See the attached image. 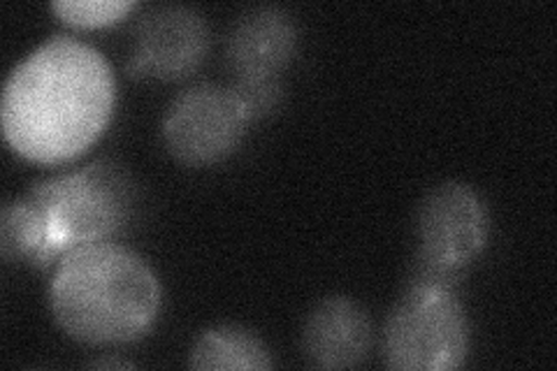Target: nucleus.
Wrapping results in <instances>:
<instances>
[{"mask_svg":"<svg viewBox=\"0 0 557 371\" xmlns=\"http://www.w3.org/2000/svg\"><path fill=\"white\" fill-rule=\"evenodd\" d=\"M491 217L479 193L462 182H442L416 211L418 251L409 276L458 286L465 270L485 249Z\"/></svg>","mask_w":557,"mask_h":371,"instance_id":"5","label":"nucleus"},{"mask_svg":"<svg viewBox=\"0 0 557 371\" xmlns=\"http://www.w3.org/2000/svg\"><path fill=\"white\" fill-rule=\"evenodd\" d=\"M383 364L405 371L458 369L469 356V321L458 286L409 276L381 334Z\"/></svg>","mask_w":557,"mask_h":371,"instance_id":"4","label":"nucleus"},{"mask_svg":"<svg viewBox=\"0 0 557 371\" xmlns=\"http://www.w3.org/2000/svg\"><path fill=\"white\" fill-rule=\"evenodd\" d=\"M190 369H272L268 344L256 332L239 325H216L198 334L188 353Z\"/></svg>","mask_w":557,"mask_h":371,"instance_id":"10","label":"nucleus"},{"mask_svg":"<svg viewBox=\"0 0 557 371\" xmlns=\"http://www.w3.org/2000/svg\"><path fill=\"white\" fill-rule=\"evenodd\" d=\"M231 86L235 88L242 102L247 104V110L253 119L272 114L284 98V88L278 79H251V82L233 79Z\"/></svg>","mask_w":557,"mask_h":371,"instance_id":"13","label":"nucleus"},{"mask_svg":"<svg viewBox=\"0 0 557 371\" xmlns=\"http://www.w3.org/2000/svg\"><path fill=\"white\" fill-rule=\"evenodd\" d=\"M49 307L70 337L114 346L147 334L161 309V286L135 251L116 242L70 249L49 281Z\"/></svg>","mask_w":557,"mask_h":371,"instance_id":"2","label":"nucleus"},{"mask_svg":"<svg viewBox=\"0 0 557 371\" xmlns=\"http://www.w3.org/2000/svg\"><path fill=\"white\" fill-rule=\"evenodd\" d=\"M374 330L368 311L346 295H330L311 307L302 325V356L317 369H351L368 360Z\"/></svg>","mask_w":557,"mask_h":371,"instance_id":"9","label":"nucleus"},{"mask_svg":"<svg viewBox=\"0 0 557 371\" xmlns=\"http://www.w3.org/2000/svg\"><path fill=\"white\" fill-rule=\"evenodd\" d=\"M137 8L135 0H54L51 10L59 14L65 24L96 28L124 20L128 12Z\"/></svg>","mask_w":557,"mask_h":371,"instance_id":"12","label":"nucleus"},{"mask_svg":"<svg viewBox=\"0 0 557 371\" xmlns=\"http://www.w3.org/2000/svg\"><path fill=\"white\" fill-rule=\"evenodd\" d=\"M24 200L40 223V251L33 264L49 268L70 249L121 233L133 219L135 188L119 165L96 161L35 184Z\"/></svg>","mask_w":557,"mask_h":371,"instance_id":"3","label":"nucleus"},{"mask_svg":"<svg viewBox=\"0 0 557 371\" xmlns=\"http://www.w3.org/2000/svg\"><path fill=\"white\" fill-rule=\"evenodd\" d=\"M116 84L98 49L54 35L16 65L0 102L8 145L28 161L63 163L108 126Z\"/></svg>","mask_w":557,"mask_h":371,"instance_id":"1","label":"nucleus"},{"mask_svg":"<svg viewBox=\"0 0 557 371\" xmlns=\"http://www.w3.org/2000/svg\"><path fill=\"white\" fill-rule=\"evenodd\" d=\"M40 251V223L26 200H16L0 211V253L3 260H35Z\"/></svg>","mask_w":557,"mask_h":371,"instance_id":"11","label":"nucleus"},{"mask_svg":"<svg viewBox=\"0 0 557 371\" xmlns=\"http://www.w3.org/2000/svg\"><path fill=\"white\" fill-rule=\"evenodd\" d=\"M89 367H94V369H131L133 362L119 360V358H100V360H91Z\"/></svg>","mask_w":557,"mask_h":371,"instance_id":"14","label":"nucleus"},{"mask_svg":"<svg viewBox=\"0 0 557 371\" xmlns=\"http://www.w3.org/2000/svg\"><path fill=\"white\" fill-rule=\"evenodd\" d=\"M298 49V24L288 10L260 5L242 12L225 42L235 79H278Z\"/></svg>","mask_w":557,"mask_h":371,"instance_id":"8","label":"nucleus"},{"mask_svg":"<svg viewBox=\"0 0 557 371\" xmlns=\"http://www.w3.org/2000/svg\"><path fill=\"white\" fill-rule=\"evenodd\" d=\"M209 42V24L198 10L186 5L153 8L139 16L126 67L133 77L182 79L200 67Z\"/></svg>","mask_w":557,"mask_h":371,"instance_id":"7","label":"nucleus"},{"mask_svg":"<svg viewBox=\"0 0 557 371\" xmlns=\"http://www.w3.org/2000/svg\"><path fill=\"white\" fill-rule=\"evenodd\" d=\"M253 116L228 84L188 86L163 116V143L180 163L212 165L233 153Z\"/></svg>","mask_w":557,"mask_h":371,"instance_id":"6","label":"nucleus"}]
</instances>
